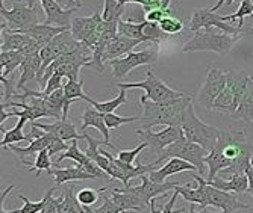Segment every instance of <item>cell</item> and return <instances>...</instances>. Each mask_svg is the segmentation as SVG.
<instances>
[{
	"mask_svg": "<svg viewBox=\"0 0 253 213\" xmlns=\"http://www.w3.org/2000/svg\"><path fill=\"white\" fill-rule=\"evenodd\" d=\"M193 102V96L182 97L169 105H159L150 100L140 97L143 105V115L140 116V124L143 130H150L155 126H167V127H182V116L187 105Z\"/></svg>",
	"mask_w": 253,
	"mask_h": 213,
	"instance_id": "6da1fadb",
	"label": "cell"
},
{
	"mask_svg": "<svg viewBox=\"0 0 253 213\" xmlns=\"http://www.w3.org/2000/svg\"><path fill=\"white\" fill-rule=\"evenodd\" d=\"M215 147L231 162V167L221 171L223 174H246L253 156V144L244 132H221Z\"/></svg>",
	"mask_w": 253,
	"mask_h": 213,
	"instance_id": "7a4b0ae2",
	"label": "cell"
},
{
	"mask_svg": "<svg viewBox=\"0 0 253 213\" xmlns=\"http://www.w3.org/2000/svg\"><path fill=\"white\" fill-rule=\"evenodd\" d=\"M241 35H229L220 29H202L194 32L193 38L185 42L182 52L196 53V52H212L217 55H227L234 49V45L240 41Z\"/></svg>",
	"mask_w": 253,
	"mask_h": 213,
	"instance_id": "3957f363",
	"label": "cell"
},
{
	"mask_svg": "<svg viewBox=\"0 0 253 213\" xmlns=\"http://www.w3.org/2000/svg\"><path fill=\"white\" fill-rule=\"evenodd\" d=\"M180 129H182L183 136H185L188 141L202 145L208 153L214 150V147L217 145V141L220 138V133H221V130H218L217 127L206 124L200 120L194 110L193 102H190L187 105L185 110H183Z\"/></svg>",
	"mask_w": 253,
	"mask_h": 213,
	"instance_id": "277c9868",
	"label": "cell"
},
{
	"mask_svg": "<svg viewBox=\"0 0 253 213\" xmlns=\"http://www.w3.org/2000/svg\"><path fill=\"white\" fill-rule=\"evenodd\" d=\"M117 88L119 89L141 88V89L146 91L141 96L143 99L150 100L153 103H159V105H169V103H173V102H176V100H179L182 97L188 96V92H185V91H176V89L170 88L164 80H161L159 77H156L152 73V70L146 71V80L135 82V83L120 82V83H117Z\"/></svg>",
	"mask_w": 253,
	"mask_h": 213,
	"instance_id": "5b68a950",
	"label": "cell"
},
{
	"mask_svg": "<svg viewBox=\"0 0 253 213\" xmlns=\"http://www.w3.org/2000/svg\"><path fill=\"white\" fill-rule=\"evenodd\" d=\"M208 156V151H206L202 145L196 144V142H191L188 141L183 133L180 135V138L173 142L170 147H167L163 153V156L158 157L153 163L158 165L163 163L164 160H169V159H173V157H177V159H182V160H187L190 162L191 165L197 168V173H200V176L205 173V157Z\"/></svg>",
	"mask_w": 253,
	"mask_h": 213,
	"instance_id": "8992f818",
	"label": "cell"
},
{
	"mask_svg": "<svg viewBox=\"0 0 253 213\" xmlns=\"http://www.w3.org/2000/svg\"><path fill=\"white\" fill-rule=\"evenodd\" d=\"M0 15H2V28H6L11 32L25 34L26 31L40 25L38 11L35 8H31L18 2L14 3L12 9H6L5 5H2Z\"/></svg>",
	"mask_w": 253,
	"mask_h": 213,
	"instance_id": "52a82bcc",
	"label": "cell"
},
{
	"mask_svg": "<svg viewBox=\"0 0 253 213\" xmlns=\"http://www.w3.org/2000/svg\"><path fill=\"white\" fill-rule=\"evenodd\" d=\"M100 25H102V12L96 11L89 17H75L72 21L70 32L72 35L89 49L99 42L100 38Z\"/></svg>",
	"mask_w": 253,
	"mask_h": 213,
	"instance_id": "ba28073f",
	"label": "cell"
},
{
	"mask_svg": "<svg viewBox=\"0 0 253 213\" xmlns=\"http://www.w3.org/2000/svg\"><path fill=\"white\" fill-rule=\"evenodd\" d=\"M158 59V52L156 49H147L143 52H130L125 55L123 58L114 59L109 62L112 67V76L117 80L126 77L132 70L141 67V65H152Z\"/></svg>",
	"mask_w": 253,
	"mask_h": 213,
	"instance_id": "9c48e42d",
	"label": "cell"
},
{
	"mask_svg": "<svg viewBox=\"0 0 253 213\" xmlns=\"http://www.w3.org/2000/svg\"><path fill=\"white\" fill-rule=\"evenodd\" d=\"M190 31L191 32H197L202 29H220L224 34L229 35H241V29L238 26H232L229 23H224L221 20V15L214 14L210 8H197L193 15H191V21H190Z\"/></svg>",
	"mask_w": 253,
	"mask_h": 213,
	"instance_id": "30bf717a",
	"label": "cell"
},
{
	"mask_svg": "<svg viewBox=\"0 0 253 213\" xmlns=\"http://www.w3.org/2000/svg\"><path fill=\"white\" fill-rule=\"evenodd\" d=\"M226 73L220 71L217 67H211L208 71V76H206L203 85L200 86L197 100L199 103L206 109V110H212V105L217 100V97L224 91L226 88Z\"/></svg>",
	"mask_w": 253,
	"mask_h": 213,
	"instance_id": "8fae6325",
	"label": "cell"
},
{
	"mask_svg": "<svg viewBox=\"0 0 253 213\" xmlns=\"http://www.w3.org/2000/svg\"><path fill=\"white\" fill-rule=\"evenodd\" d=\"M135 133H136V136L141 138L143 142H146L153 154H158L161 157L164 150L180 138L182 129L180 127H167L161 132L138 129V130H135Z\"/></svg>",
	"mask_w": 253,
	"mask_h": 213,
	"instance_id": "7c38bea8",
	"label": "cell"
},
{
	"mask_svg": "<svg viewBox=\"0 0 253 213\" xmlns=\"http://www.w3.org/2000/svg\"><path fill=\"white\" fill-rule=\"evenodd\" d=\"M140 178H141V184L140 186H127V187H125V191L136 195L138 198H140L149 207H150L152 200H155L159 195H167L170 191H173V189H177L180 186L179 183H174V181H171V183L170 181L155 183V181H152L149 178L147 174L141 176Z\"/></svg>",
	"mask_w": 253,
	"mask_h": 213,
	"instance_id": "4fadbf2b",
	"label": "cell"
},
{
	"mask_svg": "<svg viewBox=\"0 0 253 213\" xmlns=\"http://www.w3.org/2000/svg\"><path fill=\"white\" fill-rule=\"evenodd\" d=\"M206 195H208V206L221 209L223 213H234L237 210H250L252 207L249 204L241 203L235 194L224 192L220 189H215L206 183Z\"/></svg>",
	"mask_w": 253,
	"mask_h": 213,
	"instance_id": "5bb4252c",
	"label": "cell"
},
{
	"mask_svg": "<svg viewBox=\"0 0 253 213\" xmlns=\"http://www.w3.org/2000/svg\"><path fill=\"white\" fill-rule=\"evenodd\" d=\"M41 8L45 14L44 23L49 26H58V28H65L70 29L72 28V21H73V14L76 11H65L62 9L55 0H40Z\"/></svg>",
	"mask_w": 253,
	"mask_h": 213,
	"instance_id": "9a60e30c",
	"label": "cell"
},
{
	"mask_svg": "<svg viewBox=\"0 0 253 213\" xmlns=\"http://www.w3.org/2000/svg\"><path fill=\"white\" fill-rule=\"evenodd\" d=\"M194 181L197 183L196 186H193L191 183L185 184V186H179L174 191L179 192V195H182V198L185 201H190L191 204H199L200 209H206L208 207V195H206V180L199 176L194 174Z\"/></svg>",
	"mask_w": 253,
	"mask_h": 213,
	"instance_id": "2e32d148",
	"label": "cell"
},
{
	"mask_svg": "<svg viewBox=\"0 0 253 213\" xmlns=\"http://www.w3.org/2000/svg\"><path fill=\"white\" fill-rule=\"evenodd\" d=\"M183 171H197V168L194 167V165H191L190 162H187V160L173 157V159H169L167 160V163L164 165L163 168H159L156 171H152L147 176L155 183H166V178L167 177L174 176L177 173H183Z\"/></svg>",
	"mask_w": 253,
	"mask_h": 213,
	"instance_id": "e0dca14e",
	"label": "cell"
},
{
	"mask_svg": "<svg viewBox=\"0 0 253 213\" xmlns=\"http://www.w3.org/2000/svg\"><path fill=\"white\" fill-rule=\"evenodd\" d=\"M31 124L32 126H37L38 129L47 132L50 135H55V136L61 138L62 141H81V139H84V135H79L78 130H76V127H75V124L70 123V121L59 120V121H55L52 124L34 121Z\"/></svg>",
	"mask_w": 253,
	"mask_h": 213,
	"instance_id": "ac0fdd59",
	"label": "cell"
},
{
	"mask_svg": "<svg viewBox=\"0 0 253 213\" xmlns=\"http://www.w3.org/2000/svg\"><path fill=\"white\" fill-rule=\"evenodd\" d=\"M138 44H141V41L132 39V38L123 36V35H117L106 47V52L103 55V62H111L114 59H119L120 56H125V55L133 52V49Z\"/></svg>",
	"mask_w": 253,
	"mask_h": 213,
	"instance_id": "d6986e66",
	"label": "cell"
},
{
	"mask_svg": "<svg viewBox=\"0 0 253 213\" xmlns=\"http://www.w3.org/2000/svg\"><path fill=\"white\" fill-rule=\"evenodd\" d=\"M41 65H42V61H41V55L40 52L38 53H32L29 56H26L25 62L21 64L20 67V77H18V82L15 83L17 89H25L26 83L31 82V80H37L40 71H41Z\"/></svg>",
	"mask_w": 253,
	"mask_h": 213,
	"instance_id": "ffe728a7",
	"label": "cell"
},
{
	"mask_svg": "<svg viewBox=\"0 0 253 213\" xmlns=\"http://www.w3.org/2000/svg\"><path fill=\"white\" fill-rule=\"evenodd\" d=\"M210 186L220 189L224 192H232V194H247L249 192V178L246 174H232L229 180H223L221 177H215L211 181H206Z\"/></svg>",
	"mask_w": 253,
	"mask_h": 213,
	"instance_id": "44dd1931",
	"label": "cell"
},
{
	"mask_svg": "<svg viewBox=\"0 0 253 213\" xmlns=\"http://www.w3.org/2000/svg\"><path fill=\"white\" fill-rule=\"evenodd\" d=\"M82 126H81V130L85 132L88 127H94L97 129L102 135H103V139L109 142V129L105 123V113L99 112L96 107H89L86 106L84 109V113H82Z\"/></svg>",
	"mask_w": 253,
	"mask_h": 213,
	"instance_id": "7402d4cb",
	"label": "cell"
},
{
	"mask_svg": "<svg viewBox=\"0 0 253 213\" xmlns=\"http://www.w3.org/2000/svg\"><path fill=\"white\" fill-rule=\"evenodd\" d=\"M52 139H53V135H50V133H47V132H44V130H42V135H41L40 138L32 139V141H31V144H29L28 147L21 148V147H17V145H9V147H6V148L11 150V151H14V153L18 156L20 162H23V160H25V156H34V154H38L40 151L45 150V148H49Z\"/></svg>",
	"mask_w": 253,
	"mask_h": 213,
	"instance_id": "603a6c76",
	"label": "cell"
},
{
	"mask_svg": "<svg viewBox=\"0 0 253 213\" xmlns=\"http://www.w3.org/2000/svg\"><path fill=\"white\" fill-rule=\"evenodd\" d=\"M111 198L122 212H127V210L140 212L141 209L146 207V204L140 198L130 192H126L125 189H117V187L111 189Z\"/></svg>",
	"mask_w": 253,
	"mask_h": 213,
	"instance_id": "cb8c5ba5",
	"label": "cell"
},
{
	"mask_svg": "<svg viewBox=\"0 0 253 213\" xmlns=\"http://www.w3.org/2000/svg\"><path fill=\"white\" fill-rule=\"evenodd\" d=\"M226 79H227L226 88L241 102L246 92V88H247V83H249V79H250V74L244 70H232L226 73Z\"/></svg>",
	"mask_w": 253,
	"mask_h": 213,
	"instance_id": "d4e9b609",
	"label": "cell"
},
{
	"mask_svg": "<svg viewBox=\"0 0 253 213\" xmlns=\"http://www.w3.org/2000/svg\"><path fill=\"white\" fill-rule=\"evenodd\" d=\"M32 38L21 32H11L2 28V52H21Z\"/></svg>",
	"mask_w": 253,
	"mask_h": 213,
	"instance_id": "484cf974",
	"label": "cell"
},
{
	"mask_svg": "<svg viewBox=\"0 0 253 213\" xmlns=\"http://www.w3.org/2000/svg\"><path fill=\"white\" fill-rule=\"evenodd\" d=\"M52 178L55 180L56 187L64 183H72V181H82V180H94L93 176H89L86 171L82 170V167H72V168H56L52 171Z\"/></svg>",
	"mask_w": 253,
	"mask_h": 213,
	"instance_id": "4316f807",
	"label": "cell"
},
{
	"mask_svg": "<svg viewBox=\"0 0 253 213\" xmlns=\"http://www.w3.org/2000/svg\"><path fill=\"white\" fill-rule=\"evenodd\" d=\"M232 118L234 120H243L246 123H253V76H250L249 79L246 92Z\"/></svg>",
	"mask_w": 253,
	"mask_h": 213,
	"instance_id": "83f0119b",
	"label": "cell"
},
{
	"mask_svg": "<svg viewBox=\"0 0 253 213\" xmlns=\"http://www.w3.org/2000/svg\"><path fill=\"white\" fill-rule=\"evenodd\" d=\"M64 31H68V29L58 28V26H49V25H45V23H42V25H41V23H40V25H37L32 29L26 31L25 34L29 35L31 38H34L41 45V49H42V47L47 45L55 36H58Z\"/></svg>",
	"mask_w": 253,
	"mask_h": 213,
	"instance_id": "f1b7e54d",
	"label": "cell"
},
{
	"mask_svg": "<svg viewBox=\"0 0 253 213\" xmlns=\"http://www.w3.org/2000/svg\"><path fill=\"white\" fill-rule=\"evenodd\" d=\"M26 56L21 52H2L0 53V64H2V77H6L14 73L17 68L21 67V64L25 62Z\"/></svg>",
	"mask_w": 253,
	"mask_h": 213,
	"instance_id": "f546056e",
	"label": "cell"
},
{
	"mask_svg": "<svg viewBox=\"0 0 253 213\" xmlns=\"http://www.w3.org/2000/svg\"><path fill=\"white\" fill-rule=\"evenodd\" d=\"M26 123H28L26 118H18L17 126L3 133V139L0 141V145H2V148L14 145V144H17V142H21V141H28L26 135L23 133V127H25Z\"/></svg>",
	"mask_w": 253,
	"mask_h": 213,
	"instance_id": "4dcf8cb0",
	"label": "cell"
},
{
	"mask_svg": "<svg viewBox=\"0 0 253 213\" xmlns=\"http://www.w3.org/2000/svg\"><path fill=\"white\" fill-rule=\"evenodd\" d=\"M144 21L130 23V21H126V20L122 18L119 21V35H123V36H127V38H132V39H138L141 42H147V39L144 38V34H143Z\"/></svg>",
	"mask_w": 253,
	"mask_h": 213,
	"instance_id": "1f68e13d",
	"label": "cell"
},
{
	"mask_svg": "<svg viewBox=\"0 0 253 213\" xmlns=\"http://www.w3.org/2000/svg\"><path fill=\"white\" fill-rule=\"evenodd\" d=\"M64 92H65V99L70 102H78V100H84L86 103H91L93 99L88 97L84 92V82L82 80H68L64 86Z\"/></svg>",
	"mask_w": 253,
	"mask_h": 213,
	"instance_id": "d6a6232c",
	"label": "cell"
},
{
	"mask_svg": "<svg viewBox=\"0 0 253 213\" xmlns=\"http://www.w3.org/2000/svg\"><path fill=\"white\" fill-rule=\"evenodd\" d=\"M65 159H70V160L76 162V163H78V167H82V165H85V163L89 160V157L85 154V151L79 150V147H78V141H72L70 148H68L67 151H64L62 154L58 156V159H56V162H55V167H59V163H61L62 160H65Z\"/></svg>",
	"mask_w": 253,
	"mask_h": 213,
	"instance_id": "836d02e7",
	"label": "cell"
},
{
	"mask_svg": "<svg viewBox=\"0 0 253 213\" xmlns=\"http://www.w3.org/2000/svg\"><path fill=\"white\" fill-rule=\"evenodd\" d=\"M127 103V96H126V89H120L119 91V96L116 99H112L109 102H105V103H100V102H96L93 99V102H91L89 105H93V107H96L99 112L102 113H114V110H116L117 107H120L122 105Z\"/></svg>",
	"mask_w": 253,
	"mask_h": 213,
	"instance_id": "e575fe53",
	"label": "cell"
},
{
	"mask_svg": "<svg viewBox=\"0 0 253 213\" xmlns=\"http://www.w3.org/2000/svg\"><path fill=\"white\" fill-rule=\"evenodd\" d=\"M125 14V6L119 0H105V6L102 12V20L106 23L111 21H120L122 15Z\"/></svg>",
	"mask_w": 253,
	"mask_h": 213,
	"instance_id": "d590c367",
	"label": "cell"
},
{
	"mask_svg": "<svg viewBox=\"0 0 253 213\" xmlns=\"http://www.w3.org/2000/svg\"><path fill=\"white\" fill-rule=\"evenodd\" d=\"M50 151L45 148V150H42V151H40L38 154H37V159H35V162L32 163L34 167H31L29 168V171L32 173V171H35V176L37 177H40L41 176V173L42 171H47V174L52 177V160H50Z\"/></svg>",
	"mask_w": 253,
	"mask_h": 213,
	"instance_id": "8d00e7d4",
	"label": "cell"
},
{
	"mask_svg": "<svg viewBox=\"0 0 253 213\" xmlns=\"http://www.w3.org/2000/svg\"><path fill=\"white\" fill-rule=\"evenodd\" d=\"M252 14H253V3H252V0H241L238 11L234 12V14H231V15H221V20L224 23H231V21L238 20V28L241 29L243 28V23H244V18L247 15H252Z\"/></svg>",
	"mask_w": 253,
	"mask_h": 213,
	"instance_id": "74e56055",
	"label": "cell"
},
{
	"mask_svg": "<svg viewBox=\"0 0 253 213\" xmlns=\"http://www.w3.org/2000/svg\"><path fill=\"white\" fill-rule=\"evenodd\" d=\"M135 121H140V116H120L116 113H106L105 115V123L108 126V129H119L123 124H129V123H135Z\"/></svg>",
	"mask_w": 253,
	"mask_h": 213,
	"instance_id": "f35d334b",
	"label": "cell"
},
{
	"mask_svg": "<svg viewBox=\"0 0 253 213\" xmlns=\"http://www.w3.org/2000/svg\"><path fill=\"white\" fill-rule=\"evenodd\" d=\"M159 28L163 29V32L166 35H177L183 31L185 25L179 20V18H173V17H167L163 21L159 23Z\"/></svg>",
	"mask_w": 253,
	"mask_h": 213,
	"instance_id": "ab89813d",
	"label": "cell"
},
{
	"mask_svg": "<svg viewBox=\"0 0 253 213\" xmlns=\"http://www.w3.org/2000/svg\"><path fill=\"white\" fill-rule=\"evenodd\" d=\"M100 195H102L100 191H96V189H93V187H82L81 191H78V201L82 206L91 207L99 201Z\"/></svg>",
	"mask_w": 253,
	"mask_h": 213,
	"instance_id": "60d3db41",
	"label": "cell"
},
{
	"mask_svg": "<svg viewBox=\"0 0 253 213\" xmlns=\"http://www.w3.org/2000/svg\"><path fill=\"white\" fill-rule=\"evenodd\" d=\"M146 148H149V145L146 144V142H143V144H140V145H138L136 148H133V150H120V148H117L116 150L117 151V159H120L125 163L133 165L136 156L140 154L143 150H146Z\"/></svg>",
	"mask_w": 253,
	"mask_h": 213,
	"instance_id": "b9f144b4",
	"label": "cell"
},
{
	"mask_svg": "<svg viewBox=\"0 0 253 213\" xmlns=\"http://www.w3.org/2000/svg\"><path fill=\"white\" fill-rule=\"evenodd\" d=\"M47 197H49V195L45 194V197H44L41 201H38V203H34V201L28 200L26 197L18 195V198L23 201V207L20 209V213H40V212L44 209L45 203H47Z\"/></svg>",
	"mask_w": 253,
	"mask_h": 213,
	"instance_id": "7bdbcfd3",
	"label": "cell"
},
{
	"mask_svg": "<svg viewBox=\"0 0 253 213\" xmlns=\"http://www.w3.org/2000/svg\"><path fill=\"white\" fill-rule=\"evenodd\" d=\"M106 189H108V187H100V189H99L100 194H102V197H103V204H102L100 207L96 209V213H123V212L116 206V203L112 201L111 197H108V195L103 194V192L106 191Z\"/></svg>",
	"mask_w": 253,
	"mask_h": 213,
	"instance_id": "ee69618b",
	"label": "cell"
},
{
	"mask_svg": "<svg viewBox=\"0 0 253 213\" xmlns=\"http://www.w3.org/2000/svg\"><path fill=\"white\" fill-rule=\"evenodd\" d=\"M67 82H68L67 77L61 76V74H53V76L49 79L47 85H45V89L42 91V97H44V96H49L50 92H53V91H56V89H62V88L65 86Z\"/></svg>",
	"mask_w": 253,
	"mask_h": 213,
	"instance_id": "f6af8a7d",
	"label": "cell"
},
{
	"mask_svg": "<svg viewBox=\"0 0 253 213\" xmlns=\"http://www.w3.org/2000/svg\"><path fill=\"white\" fill-rule=\"evenodd\" d=\"M119 2L125 6L126 3H136V5H141L143 11L147 14L153 9H159L161 6V2L163 0H119Z\"/></svg>",
	"mask_w": 253,
	"mask_h": 213,
	"instance_id": "bcb514c9",
	"label": "cell"
},
{
	"mask_svg": "<svg viewBox=\"0 0 253 213\" xmlns=\"http://www.w3.org/2000/svg\"><path fill=\"white\" fill-rule=\"evenodd\" d=\"M68 148H70V145L65 144V142L61 138L53 135V139H52V142H50V145H49L47 150L50 151V156H59V153L67 151Z\"/></svg>",
	"mask_w": 253,
	"mask_h": 213,
	"instance_id": "7dc6e473",
	"label": "cell"
},
{
	"mask_svg": "<svg viewBox=\"0 0 253 213\" xmlns=\"http://www.w3.org/2000/svg\"><path fill=\"white\" fill-rule=\"evenodd\" d=\"M53 191L55 187L49 189L47 191V203H45L44 209L40 212V213H58V206H59V197L58 198H53Z\"/></svg>",
	"mask_w": 253,
	"mask_h": 213,
	"instance_id": "c3c4849f",
	"label": "cell"
},
{
	"mask_svg": "<svg viewBox=\"0 0 253 213\" xmlns=\"http://www.w3.org/2000/svg\"><path fill=\"white\" fill-rule=\"evenodd\" d=\"M170 17V11H163V9H153L146 14L144 20L152 21V23H161L164 18Z\"/></svg>",
	"mask_w": 253,
	"mask_h": 213,
	"instance_id": "681fc988",
	"label": "cell"
},
{
	"mask_svg": "<svg viewBox=\"0 0 253 213\" xmlns=\"http://www.w3.org/2000/svg\"><path fill=\"white\" fill-rule=\"evenodd\" d=\"M55 2L65 11H78L82 6L79 2H76V0H55Z\"/></svg>",
	"mask_w": 253,
	"mask_h": 213,
	"instance_id": "f907efd6",
	"label": "cell"
},
{
	"mask_svg": "<svg viewBox=\"0 0 253 213\" xmlns=\"http://www.w3.org/2000/svg\"><path fill=\"white\" fill-rule=\"evenodd\" d=\"M15 186L14 184H11V186H8L5 191L2 192V198H0V213H20V209H15V210H11V212H6L5 210V206H3V201H5V198H6V195L12 191Z\"/></svg>",
	"mask_w": 253,
	"mask_h": 213,
	"instance_id": "816d5d0a",
	"label": "cell"
},
{
	"mask_svg": "<svg viewBox=\"0 0 253 213\" xmlns=\"http://www.w3.org/2000/svg\"><path fill=\"white\" fill-rule=\"evenodd\" d=\"M177 195H179V192L174 191L173 195H171V198L167 201V204L163 207V210H161V213H173V206H174V203H176V200H177Z\"/></svg>",
	"mask_w": 253,
	"mask_h": 213,
	"instance_id": "f5cc1de1",
	"label": "cell"
},
{
	"mask_svg": "<svg viewBox=\"0 0 253 213\" xmlns=\"http://www.w3.org/2000/svg\"><path fill=\"white\" fill-rule=\"evenodd\" d=\"M183 212H185V210H183V209H179V210H176V212H173V213H183ZM188 213H223V212H210V210H206V209H202L200 212H197L196 207H194V204H190Z\"/></svg>",
	"mask_w": 253,
	"mask_h": 213,
	"instance_id": "db71d44e",
	"label": "cell"
},
{
	"mask_svg": "<svg viewBox=\"0 0 253 213\" xmlns=\"http://www.w3.org/2000/svg\"><path fill=\"white\" fill-rule=\"evenodd\" d=\"M246 176H247V178H249V194L253 197V168H252V167H249V168L246 170Z\"/></svg>",
	"mask_w": 253,
	"mask_h": 213,
	"instance_id": "11a10c76",
	"label": "cell"
},
{
	"mask_svg": "<svg viewBox=\"0 0 253 213\" xmlns=\"http://www.w3.org/2000/svg\"><path fill=\"white\" fill-rule=\"evenodd\" d=\"M35 2H37V0H18V3L28 5V6H31V8H35Z\"/></svg>",
	"mask_w": 253,
	"mask_h": 213,
	"instance_id": "9f6ffc18",
	"label": "cell"
},
{
	"mask_svg": "<svg viewBox=\"0 0 253 213\" xmlns=\"http://www.w3.org/2000/svg\"><path fill=\"white\" fill-rule=\"evenodd\" d=\"M224 2H227V0H218V3H217L215 6L210 8V9H211V11H212V12L215 14V12H217V11H218V9H220V8H221V6L224 5Z\"/></svg>",
	"mask_w": 253,
	"mask_h": 213,
	"instance_id": "6f0895ef",
	"label": "cell"
},
{
	"mask_svg": "<svg viewBox=\"0 0 253 213\" xmlns=\"http://www.w3.org/2000/svg\"><path fill=\"white\" fill-rule=\"evenodd\" d=\"M232 2H235V0H227V2H226V3H232ZM240 2H241V0H240Z\"/></svg>",
	"mask_w": 253,
	"mask_h": 213,
	"instance_id": "680465c9",
	"label": "cell"
},
{
	"mask_svg": "<svg viewBox=\"0 0 253 213\" xmlns=\"http://www.w3.org/2000/svg\"><path fill=\"white\" fill-rule=\"evenodd\" d=\"M250 167L253 168V156H252V160H250Z\"/></svg>",
	"mask_w": 253,
	"mask_h": 213,
	"instance_id": "91938a15",
	"label": "cell"
},
{
	"mask_svg": "<svg viewBox=\"0 0 253 213\" xmlns=\"http://www.w3.org/2000/svg\"><path fill=\"white\" fill-rule=\"evenodd\" d=\"M15 2H18V0H15ZM3 3H5V0H2V5H3Z\"/></svg>",
	"mask_w": 253,
	"mask_h": 213,
	"instance_id": "94428289",
	"label": "cell"
},
{
	"mask_svg": "<svg viewBox=\"0 0 253 213\" xmlns=\"http://www.w3.org/2000/svg\"><path fill=\"white\" fill-rule=\"evenodd\" d=\"M72 213H81V212H78V210H75V212H72Z\"/></svg>",
	"mask_w": 253,
	"mask_h": 213,
	"instance_id": "6125c7cd",
	"label": "cell"
}]
</instances>
